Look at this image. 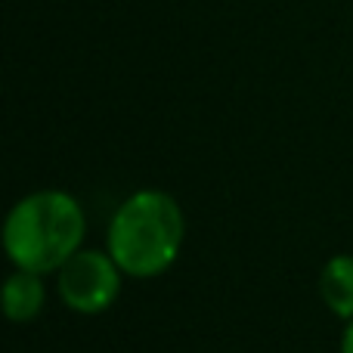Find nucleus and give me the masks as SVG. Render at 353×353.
I'll return each mask as SVG.
<instances>
[{"label":"nucleus","mask_w":353,"mask_h":353,"mask_svg":"<svg viewBox=\"0 0 353 353\" xmlns=\"http://www.w3.org/2000/svg\"><path fill=\"white\" fill-rule=\"evenodd\" d=\"M186 220L174 195L161 189H140L115 211L105 248L134 279H152L174 267L180 257Z\"/></svg>","instance_id":"f257e3e1"},{"label":"nucleus","mask_w":353,"mask_h":353,"mask_svg":"<svg viewBox=\"0 0 353 353\" xmlns=\"http://www.w3.org/2000/svg\"><path fill=\"white\" fill-rule=\"evenodd\" d=\"M87 220L81 205L68 192L41 189L31 192L10 211L3 226V248L16 270L53 273L74 257L84 242Z\"/></svg>","instance_id":"f03ea898"},{"label":"nucleus","mask_w":353,"mask_h":353,"mask_svg":"<svg viewBox=\"0 0 353 353\" xmlns=\"http://www.w3.org/2000/svg\"><path fill=\"white\" fill-rule=\"evenodd\" d=\"M59 273V298L68 310L84 313V316H97L105 313L121 294V276L124 270L115 263L109 251H78L62 263Z\"/></svg>","instance_id":"7ed1b4c3"},{"label":"nucleus","mask_w":353,"mask_h":353,"mask_svg":"<svg viewBox=\"0 0 353 353\" xmlns=\"http://www.w3.org/2000/svg\"><path fill=\"white\" fill-rule=\"evenodd\" d=\"M47 301V288H43L41 276L28 273V270H16L3 285V313L12 323H31L37 313L43 310Z\"/></svg>","instance_id":"20e7f679"},{"label":"nucleus","mask_w":353,"mask_h":353,"mask_svg":"<svg viewBox=\"0 0 353 353\" xmlns=\"http://www.w3.org/2000/svg\"><path fill=\"white\" fill-rule=\"evenodd\" d=\"M323 304L338 319H353V254H335L319 273Z\"/></svg>","instance_id":"39448f33"},{"label":"nucleus","mask_w":353,"mask_h":353,"mask_svg":"<svg viewBox=\"0 0 353 353\" xmlns=\"http://www.w3.org/2000/svg\"><path fill=\"white\" fill-rule=\"evenodd\" d=\"M341 353H353V319H350L347 332H344V338H341Z\"/></svg>","instance_id":"423d86ee"}]
</instances>
